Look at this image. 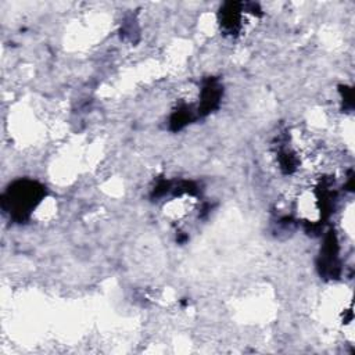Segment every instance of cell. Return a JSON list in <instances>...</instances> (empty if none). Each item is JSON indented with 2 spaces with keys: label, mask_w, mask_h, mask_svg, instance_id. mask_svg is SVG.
Segmentation results:
<instances>
[{
  "label": "cell",
  "mask_w": 355,
  "mask_h": 355,
  "mask_svg": "<svg viewBox=\"0 0 355 355\" xmlns=\"http://www.w3.org/2000/svg\"><path fill=\"white\" fill-rule=\"evenodd\" d=\"M42 189L32 182H21L14 189L8 190L7 197L4 198V207H8V212L14 216L24 218L26 212L37 201V194Z\"/></svg>",
  "instance_id": "1"
}]
</instances>
